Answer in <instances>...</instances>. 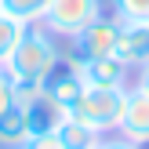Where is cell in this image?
I'll list each match as a JSON object with an SVG mask.
<instances>
[{
	"instance_id": "obj_10",
	"label": "cell",
	"mask_w": 149,
	"mask_h": 149,
	"mask_svg": "<svg viewBox=\"0 0 149 149\" xmlns=\"http://www.w3.org/2000/svg\"><path fill=\"white\" fill-rule=\"evenodd\" d=\"M55 135H58V142H62V149H95V146L102 142L98 131H91L87 124H80L77 116H69V113L58 116Z\"/></svg>"
},
{
	"instance_id": "obj_6",
	"label": "cell",
	"mask_w": 149,
	"mask_h": 149,
	"mask_svg": "<svg viewBox=\"0 0 149 149\" xmlns=\"http://www.w3.org/2000/svg\"><path fill=\"white\" fill-rule=\"evenodd\" d=\"M73 58V55H69ZM77 73L87 87H131V65L116 55H102V58H73Z\"/></svg>"
},
{
	"instance_id": "obj_11",
	"label": "cell",
	"mask_w": 149,
	"mask_h": 149,
	"mask_svg": "<svg viewBox=\"0 0 149 149\" xmlns=\"http://www.w3.org/2000/svg\"><path fill=\"white\" fill-rule=\"evenodd\" d=\"M47 4L51 0H0V15L18 18V22H26V26H40Z\"/></svg>"
},
{
	"instance_id": "obj_15",
	"label": "cell",
	"mask_w": 149,
	"mask_h": 149,
	"mask_svg": "<svg viewBox=\"0 0 149 149\" xmlns=\"http://www.w3.org/2000/svg\"><path fill=\"white\" fill-rule=\"evenodd\" d=\"M11 95L18 106H33L36 98H44V84L40 80H11Z\"/></svg>"
},
{
	"instance_id": "obj_19",
	"label": "cell",
	"mask_w": 149,
	"mask_h": 149,
	"mask_svg": "<svg viewBox=\"0 0 149 149\" xmlns=\"http://www.w3.org/2000/svg\"><path fill=\"white\" fill-rule=\"evenodd\" d=\"M135 87H142V91L149 95V62L142 65V69H135Z\"/></svg>"
},
{
	"instance_id": "obj_9",
	"label": "cell",
	"mask_w": 149,
	"mask_h": 149,
	"mask_svg": "<svg viewBox=\"0 0 149 149\" xmlns=\"http://www.w3.org/2000/svg\"><path fill=\"white\" fill-rule=\"evenodd\" d=\"M29 146V120H26V106H7L0 113V149H18Z\"/></svg>"
},
{
	"instance_id": "obj_20",
	"label": "cell",
	"mask_w": 149,
	"mask_h": 149,
	"mask_svg": "<svg viewBox=\"0 0 149 149\" xmlns=\"http://www.w3.org/2000/svg\"><path fill=\"white\" fill-rule=\"evenodd\" d=\"M18 149H29V146H18Z\"/></svg>"
},
{
	"instance_id": "obj_4",
	"label": "cell",
	"mask_w": 149,
	"mask_h": 149,
	"mask_svg": "<svg viewBox=\"0 0 149 149\" xmlns=\"http://www.w3.org/2000/svg\"><path fill=\"white\" fill-rule=\"evenodd\" d=\"M116 40H120V18L113 11H102L87 29H80L73 36V58H102V55H116Z\"/></svg>"
},
{
	"instance_id": "obj_18",
	"label": "cell",
	"mask_w": 149,
	"mask_h": 149,
	"mask_svg": "<svg viewBox=\"0 0 149 149\" xmlns=\"http://www.w3.org/2000/svg\"><path fill=\"white\" fill-rule=\"evenodd\" d=\"M29 149H62V142H58V135H55V131H47V135L29 138Z\"/></svg>"
},
{
	"instance_id": "obj_12",
	"label": "cell",
	"mask_w": 149,
	"mask_h": 149,
	"mask_svg": "<svg viewBox=\"0 0 149 149\" xmlns=\"http://www.w3.org/2000/svg\"><path fill=\"white\" fill-rule=\"evenodd\" d=\"M58 109L51 106L47 98H36L33 106H26V120H29V138H36V135H47V131H55V124H58Z\"/></svg>"
},
{
	"instance_id": "obj_17",
	"label": "cell",
	"mask_w": 149,
	"mask_h": 149,
	"mask_svg": "<svg viewBox=\"0 0 149 149\" xmlns=\"http://www.w3.org/2000/svg\"><path fill=\"white\" fill-rule=\"evenodd\" d=\"M95 149H142V146L127 142V138H124V135H102V142L95 146Z\"/></svg>"
},
{
	"instance_id": "obj_8",
	"label": "cell",
	"mask_w": 149,
	"mask_h": 149,
	"mask_svg": "<svg viewBox=\"0 0 149 149\" xmlns=\"http://www.w3.org/2000/svg\"><path fill=\"white\" fill-rule=\"evenodd\" d=\"M116 58L142 69L149 62V22H124L120 18V40H116Z\"/></svg>"
},
{
	"instance_id": "obj_1",
	"label": "cell",
	"mask_w": 149,
	"mask_h": 149,
	"mask_svg": "<svg viewBox=\"0 0 149 149\" xmlns=\"http://www.w3.org/2000/svg\"><path fill=\"white\" fill-rule=\"evenodd\" d=\"M62 62V47H58V36L47 33L44 26H29L26 36L18 40L15 55L4 62L7 77L11 80H47V73Z\"/></svg>"
},
{
	"instance_id": "obj_2",
	"label": "cell",
	"mask_w": 149,
	"mask_h": 149,
	"mask_svg": "<svg viewBox=\"0 0 149 149\" xmlns=\"http://www.w3.org/2000/svg\"><path fill=\"white\" fill-rule=\"evenodd\" d=\"M124 98H127V87H87L84 84L80 98L69 106V116H77L80 124H87L98 135H113L120 127Z\"/></svg>"
},
{
	"instance_id": "obj_14",
	"label": "cell",
	"mask_w": 149,
	"mask_h": 149,
	"mask_svg": "<svg viewBox=\"0 0 149 149\" xmlns=\"http://www.w3.org/2000/svg\"><path fill=\"white\" fill-rule=\"evenodd\" d=\"M109 11L124 22H149V0H109Z\"/></svg>"
},
{
	"instance_id": "obj_5",
	"label": "cell",
	"mask_w": 149,
	"mask_h": 149,
	"mask_svg": "<svg viewBox=\"0 0 149 149\" xmlns=\"http://www.w3.org/2000/svg\"><path fill=\"white\" fill-rule=\"evenodd\" d=\"M80 91H84V80H80V73H77V62H73L69 55H62V62L44 80V98H47L58 113H69V106L80 98Z\"/></svg>"
},
{
	"instance_id": "obj_3",
	"label": "cell",
	"mask_w": 149,
	"mask_h": 149,
	"mask_svg": "<svg viewBox=\"0 0 149 149\" xmlns=\"http://www.w3.org/2000/svg\"><path fill=\"white\" fill-rule=\"evenodd\" d=\"M102 11H106L102 0H51L40 26L47 29V33H55L58 40H73V36H77L80 29H87Z\"/></svg>"
},
{
	"instance_id": "obj_13",
	"label": "cell",
	"mask_w": 149,
	"mask_h": 149,
	"mask_svg": "<svg viewBox=\"0 0 149 149\" xmlns=\"http://www.w3.org/2000/svg\"><path fill=\"white\" fill-rule=\"evenodd\" d=\"M26 22L18 18H7V15H0V65L7 62V58L15 55V47H18V40L26 36Z\"/></svg>"
},
{
	"instance_id": "obj_16",
	"label": "cell",
	"mask_w": 149,
	"mask_h": 149,
	"mask_svg": "<svg viewBox=\"0 0 149 149\" xmlns=\"http://www.w3.org/2000/svg\"><path fill=\"white\" fill-rule=\"evenodd\" d=\"M7 106H15V95H11V77H7V69L0 65V113H4Z\"/></svg>"
},
{
	"instance_id": "obj_7",
	"label": "cell",
	"mask_w": 149,
	"mask_h": 149,
	"mask_svg": "<svg viewBox=\"0 0 149 149\" xmlns=\"http://www.w3.org/2000/svg\"><path fill=\"white\" fill-rule=\"evenodd\" d=\"M116 135H124L127 142H135V146H149V95L142 91V87H135V84L127 87Z\"/></svg>"
}]
</instances>
